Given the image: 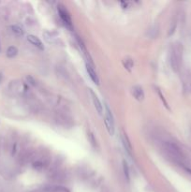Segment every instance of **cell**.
<instances>
[{
    "mask_svg": "<svg viewBox=\"0 0 191 192\" xmlns=\"http://www.w3.org/2000/svg\"><path fill=\"white\" fill-rule=\"evenodd\" d=\"M183 60V46L180 42H175L172 44L170 52V64L172 69L177 72L182 65Z\"/></svg>",
    "mask_w": 191,
    "mask_h": 192,
    "instance_id": "6da1fadb",
    "label": "cell"
},
{
    "mask_svg": "<svg viewBox=\"0 0 191 192\" xmlns=\"http://www.w3.org/2000/svg\"><path fill=\"white\" fill-rule=\"evenodd\" d=\"M163 147L165 149V151L170 155L172 156L173 158L177 159V160H181V159L183 158V153H182V150L180 149V147L172 143V142H164L163 143Z\"/></svg>",
    "mask_w": 191,
    "mask_h": 192,
    "instance_id": "7a4b0ae2",
    "label": "cell"
},
{
    "mask_svg": "<svg viewBox=\"0 0 191 192\" xmlns=\"http://www.w3.org/2000/svg\"><path fill=\"white\" fill-rule=\"evenodd\" d=\"M105 125L110 135L114 134V118L107 103H105Z\"/></svg>",
    "mask_w": 191,
    "mask_h": 192,
    "instance_id": "3957f363",
    "label": "cell"
},
{
    "mask_svg": "<svg viewBox=\"0 0 191 192\" xmlns=\"http://www.w3.org/2000/svg\"><path fill=\"white\" fill-rule=\"evenodd\" d=\"M57 10H58V13H59V16H60L61 20L63 21V23H64L67 27H71V26H72L71 17H70L69 12L67 10V8H66L64 6L59 5Z\"/></svg>",
    "mask_w": 191,
    "mask_h": 192,
    "instance_id": "277c9868",
    "label": "cell"
},
{
    "mask_svg": "<svg viewBox=\"0 0 191 192\" xmlns=\"http://www.w3.org/2000/svg\"><path fill=\"white\" fill-rule=\"evenodd\" d=\"M131 94L138 101H142L144 99V97H145L144 91H143L142 87L140 86V85H134V86H132L131 87Z\"/></svg>",
    "mask_w": 191,
    "mask_h": 192,
    "instance_id": "5b68a950",
    "label": "cell"
},
{
    "mask_svg": "<svg viewBox=\"0 0 191 192\" xmlns=\"http://www.w3.org/2000/svg\"><path fill=\"white\" fill-rule=\"evenodd\" d=\"M89 93H90V96H91V98H92V101L94 103V106H95L96 110L97 111V113L99 114H102V113H103V105L101 104L99 99L97 98V94L92 89H89Z\"/></svg>",
    "mask_w": 191,
    "mask_h": 192,
    "instance_id": "8992f818",
    "label": "cell"
},
{
    "mask_svg": "<svg viewBox=\"0 0 191 192\" xmlns=\"http://www.w3.org/2000/svg\"><path fill=\"white\" fill-rule=\"evenodd\" d=\"M86 71L88 73L89 77L91 78V80L96 83V84H99V78L97 76V74L96 72V70L94 69V68L90 65V64H86Z\"/></svg>",
    "mask_w": 191,
    "mask_h": 192,
    "instance_id": "52a82bcc",
    "label": "cell"
},
{
    "mask_svg": "<svg viewBox=\"0 0 191 192\" xmlns=\"http://www.w3.org/2000/svg\"><path fill=\"white\" fill-rule=\"evenodd\" d=\"M121 141H122V143L124 145V148L126 149V151L129 155H131V153H132V146H131L129 139H128V135L126 133H122V135H121Z\"/></svg>",
    "mask_w": 191,
    "mask_h": 192,
    "instance_id": "ba28073f",
    "label": "cell"
},
{
    "mask_svg": "<svg viewBox=\"0 0 191 192\" xmlns=\"http://www.w3.org/2000/svg\"><path fill=\"white\" fill-rule=\"evenodd\" d=\"M27 40L30 42V43L34 46H36L37 48H39V50H44V45L42 43V41L36 36H33V35H29L27 37Z\"/></svg>",
    "mask_w": 191,
    "mask_h": 192,
    "instance_id": "9c48e42d",
    "label": "cell"
},
{
    "mask_svg": "<svg viewBox=\"0 0 191 192\" xmlns=\"http://www.w3.org/2000/svg\"><path fill=\"white\" fill-rule=\"evenodd\" d=\"M43 36H44L45 40H46L47 42H49V43H54V41L56 40V39H57V35H56L55 33H53V32L45 31L43 33Z\"/></svg>",
    "mask_w": 191,
    "mask_h": 192,
    "instance_id": "30bf717a",
    "label": "cell"
},
{
    "mask_svg": "<svg viewBox=\"0 0 191 192\" xmlns=\"http://www.w3.org/2000/svg\"><path fill=\"white\" fill-rule=\"evenodd\" d=\"M123 64H124V67H125L126 69H128V71H131L133 67H134V61L132 58L127 57L123 60Z\"/></svg>",
    "mask_w": 191,
    "mask_h": 192,
    "instance_id": "8fae6325",
    "label": "cell"
},
{
    "mask_svg": "<svg viewBox=\"0 0 191 192\" xmlns=\"http://www.w3.org/2000/svg\"><path fill=\"white\" fill-rule=\"evenodd\" d=\"M17 54H18V49L14 46H10L7 50V56L9 58H12V57L16 56Z\"/></svg>",
    "mask_w": 191,
    "mask_h": 192,
    "instance_id": "7c38bea8",
    "label": "cell"
},
{
    "mask_svg": "<svg viewBox=\"0 0 191 192\" xmlns=\"http://www.w3.org/2000/svg\"><path fill=\"white\" fill-rule=\"evenodd\" d=\"M11 30H12V32L17 35V36H22L24 35V30H22V27H20L19 25H12L11 26Z\"/></svg>",
    "mask_w": 191,
    "mask_h": 192,
    "instance_id": "4fadbf2b",
    "label": "cell"
},
{
    "mask_svg": "<svg viewBox=\"0 0 191 192\" xmlns=\"http://www.w3.org/2000/svg\"><path fill=\"white\" fill-rule=\"evenodd\" d=\"M134 4H140V2H132V1H122V2H120V5L123 8H132V6Z\"/></svg>",
    "mask_w": 191,
    "mask_h": 192,
    "instance_id": "5bb4252c",
    "label": "cell"
},
{
    "mask_svg": "<svg viewBox=\"0 0 191 192\" xmlns=\"http://www.w3.org/2000/svg\"><path fill=\"white\" fill-rule=\"evenodd\" d=\"M123 170H124V174H125L127 180L129 181V168H128V163L125 160L123 161Z\"/></svg>",
    "mask_w": 191,
    "mask_h": 192,
    "instance_id": "9a60e30c",
    "label": "cell"
},
{
    "mask_svg": "<svg viewBox=\"0 0 191 192\" xmlns=\"http://www.w3.org/2000/svg\"><path fill=\"white\" fill-rule=\"evenodd\" d=\"M156 92H157V94H159V98H160V99H161V101L163 102V104H164V106L165 107L168 109V110H170V107H169V105H168V102L166 101V99H165V98H164V96H163V94H162V92L160 91V89H159L156 87Z\"/></svg>",
    "mask_w": 191,
    "mask_h": 192,
    "instance_id": "2e32d148",
    "label": "cell"
},
{
    "mask_svg": "<svg viewBox=\"0 0 191 192\" xmlns=\"http://www.w3.org/2000/svg\"><path fill=\"white\" fill-rule=\"evenodd\" d=\"M0 52H1V45H0Z\"/></svg>",
    "mask_w": 191,
    "mask_h": 192,
    "instance_id": "e0dca14e",
    "label": "cell"
}]
</instances>
